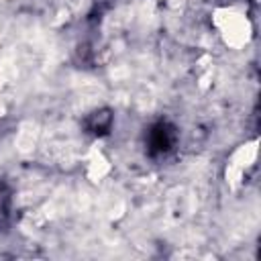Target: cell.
I'll list each match as a JSON object with an SVG mask.
<instances>
[{"label": "cell", "instance_id": "obj_1", "mask_svg": "<svg viewBox=\"0 0 261 261\" xmlns=\"http://www.w3.org/2000/svg\"><path fill=\"white\" fill-rule=\"evenodd\" d=\"M212 24L216 27L222 43L230 49H243L253 39V22L251 18L232 8V6H218L212 12Z\"/></svg>", "mask_w": 261, "mask_h": 261}, {"label": "cell", "instance_id": "obj_2", "mask_svg": "<svg viewBox=\"0 0 261 261\" xmlns=\"http://www.w3.org/2000/svg\"><path fill=\"white\" fill-rule=\"evenodd\" d=\"M257 153H259V139L245 141L243 145H239L232 151V155L228 157L226 169H224V179H226L228 188L237 190L243 184L245 171L251 169L255 165V161H257Z\"/></svg>", "mask_w": 261, "mask_h": 261}, {"label": "cell", "instance_id": "obj_3", "mask_svg": "<svg viewBox=\"0 0 261 261\" xmlns=\"http://www.w3.org/2000/svg\"><path fill=\"white\" fill-rule=\"evenodd\" d=\"M86 173L92 181H100L110 173V161L98 147H92L86 157Z\"/></svg>", "mask_w": 261, "mask_h": 261}, {"label": "cell", "instance_id": "obj_4", "mask_svg": "<svg viewBox=\"0 0 261 261\" xmlns=\"http://www.w3.org/2000/svg\"><path fill=\"white\" fill-rule=\"evenodd\" d=\"M37 139H39V126L37 122L33 120H24L20 124V128L16 130V139H14V145L20 153H31L37 145Z\"/></svg>", "mask_w": 261, "mask_h": 261}]
</instances>
